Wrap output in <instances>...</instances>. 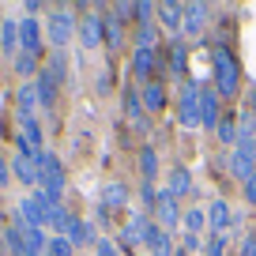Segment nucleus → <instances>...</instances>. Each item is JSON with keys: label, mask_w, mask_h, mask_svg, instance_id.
I'll list each match as a JSON object with an SVG mask.
<instances>
[{"label": "nucleus", "mask_w": 256, "mask_h": 256, "mask_svg": "<svg viewBox=\"0 0 256 256\" xmlns=\"http://www.w3.org/2000/svg\"><path fill=\"white\" fill-rule=\"evenodd\" d=\"M19 49L30 56H42V30H38V19L34 16L19 19Z\"/></svg>", "instance_id": "obj_9"}, {"label": "nucleus", "mask_w": 256, "mask_h": 256, "mask_svg": "<svg viewBox=\"0 0 256 256\" xmlns=\"http://www.w3.org/2000/svg\"><path fill=\"white\" fill-rule=\"evenodd\" d=\"M211 68H215V90L218 98H234L241 87V68L238 60H234V53L226 46H218L215 53H211Z\"/></svg>", "instance_id": "obj_1"}, {"label": "nucleus", "mask_w": 256, "mask_h": 256, "mask_svg": "<svg viewBox=\"0 0 256 256\" xmlns=\"http://www.w3.org/2000/svg\"><path fill=\"white\" fill-rule=\"evenodd\" d=\"M124 113H128V120L132 124H144V98H140V90L136 87H124Z\"/></svg>", "instance_id": "obj_27"}, {"label": "nucleus", "mask_w": 256, "mask_h": 256, "mask_svg": "<svg viewBox=\"0 0 256 256\" xmlns=\"http://www.w3.org/2000/svg\"><path fill=\"white\" fill-rule=\"evenodd\" d=\"M140 49H154V23L140 26Z\"/></svg>", "instance_id": "obj_37"}, {"label": "nucleus", "mask_w": 256, "mask_h": 256, "mask_svg": "<svg viewBox=\"0 0 256 256\" xmlns=\"http://www.w3.org/2000/svg\"><path fill=\"white\" fill-rule=\"evenodd\" d=\"M222 98H218L215 87H200V124L204 128H218V120H222Z\"/></svg>", "instance_id": "obj_7"}, {"label": "nucleus", "mask_w": 256, "mask_h": 256, "mask_svg": "<svg viewBox=\"0 0 256 256\" xmlns=\"http://www.w3.org/2000/svg\"><path fill=\"white\" fill-rule=\"evenodd\" d=\"M204 16H208V4H184V34H200L204 30Z\"/></svg>", "instance_id": "obj_25"}, {"label": "nucleus", "mask_w": 256, "mask_h": 256, "mask_svg": "<svg viewBox=\"0 0 256 256\" xmlns=\"http://www.w3.org/2000/svg\"><path fill=\"white\" fill-rule=\"evenodd\" d=\"M204 256H226V238H211L208 248H204Z\"/></svg>", "instance_id": "obj_38"}, {"label": "nucleus", "mask_w": 256, "mask_h": 256, "mask_svg": "<svg viewBox=\"0 0 256 256\" xmlns=\"http://www.w3.org/2000/svg\"><path fill=\"white\" fill-rule=\"evenodd\" d=\"M234 222V215H230V204L226 200H215L208 208V230H211V238H226V226Z\"/></svg>", "instance_id": "obj_10"}, {"label": "nucleus", "mask_w": 256, "mask_h": 256, "mask_svg": "<svg viewBox=\"0 0 256 256\" xmlns=\"http://www.w3.org/2000/svg\"><path fill=\"white\" fill-rule=\"evenodd\" d=\"M226 166H230V174L238 177L241 184H245L248 177L256 174V154H252V151H241V147H234V151H230V162H226Z\"/></svg>", "instance_id": "obj_11"}, {"label": "nucleus", "mask_w": 256, "mask_h": 256, "mask_svg": "<svg viewBox=\"0 0 256 256\" xmlns=\"http://www.w3.org/2000/svg\"><path fill=\"white\" fill-rule=\"evenodd\" d=\"M184 56H188V49H184L181 42H174V46H170V72L174 76L184 72Z\"/></svg>", "instance_id": "obj_34"}, {"label": "nucleus", "mask_w": 256, "mask_h": 256, "mask_svg": "<svg viewBox=\"0 0 256 256\" xmlns=\"http://www.w3.org/2000/svg\"><path fill=\"white\" fill-rule=\"evenodd\" d=\"M102 26H106V38H110V46L120 49V19L110 12V16H102Z\"/></svg>", "instance_id": "obj_33"}, {"label": "nucleus", "mask_w": 256, "mask_h": 256, "mask_svg": "<svg viewBox=\"0 0 256 256\" xmlns=\"http://www.w3.org/2000/svg\"><path fill=\"white\" fill-rule=\"evenodd\" d=\"M16 110H19V117H34V110H42L38 87H34V83H19V90H16Z\"/></svg>", "instance_id": "obj_18"}, {"label": "nucleus", "mask_w": 256, "mask_h": 256, "mask_svg": "<svg viewBox=\"0 0 256 256\" xmlns=\"http://www.w3.org/2000/svg\"><path fill=\"white\" fill-rule=\"evenodd\" d=\"M12 68H16V76H23V80H38V56H30V53H19V56H12Z\"/></svg>", "instance_id": "obj_30"}, {"label": "nucleus", "mask_w": 256, "mask_h": 256, "mask_svg": "<svg viewBox=\"0 0 256 256\" xmlns=\"http://www.w3.org/2000/svg\"><path fill=\"white\" fill-rule=\"evenodd\" d=\"M147 226H151V222H147V215H140V211H136V215L124 222V230H120V241H124L128 248L144 245V241H147Z\"/></svg>", "instance_id": "obj_13"}, {"label": "nucleus", "mask_w": 256, "mask_h": 256, "mask_svg": "<svg viewBox=\"0 0 256 256\" xmlns=\"http://www.w3.org/2000/svg\"><path fill=\"white\" fill-rule=\"evenodd\" d=\"M140 98H144L147 113H162V106H166V87H162V83H147Z\"/></svg>", "instance_id": "obj_26"}, {"label": "nucleus", "mask_w": 256, "mask_h": 256, "mask_svg": "<svg viewBox=\"0 0 256 256\" xmlns=\"http://www.w3.org/2000/svg\"><path fill=\"white\" fill-rule=\"evenodd\" d=\"M98 204H102L106 211L124 208V204H128V184H124V181H110V184H102V196H98Z\"/></svg>", "instance_id": "obj_19"}, {"label": "nucleus", "mask_w": 256, "mask_h": 256, "mask_svg": "<svg viewBox=\"0 0 256 256\" xmlns=\"http://www.w3.org/2000/svg\"><path fill=\"white\" fill-rule=\"evenodd\" d=\"M181 226H184V234L200 238V230H208V211H200V208L184 211V215H181Z\"/></svg>", "instance_id": "obj_29"}, {"label": "nucleus", "mask_w": 256, "mask_h": 256, "mask_svg": "<svg viewBox=\"0 0 256 256\" xmlns=\"http://www.w3.org/2000/svg\"><path fill=\"white\" fill-rule=\"evenodd\" d=\"M0 256H4V245H0Z\"/></svg>", "instance_id": "obj_45"}, {"label": "nucleus", "mask_w": 256, "mask_h": 256, "mask_svg": "<svg viewBox=\"0 0 256 256\" xmlns=\"http://www.w3.org/2000/svg\"><path fill=\"white\" fill-rule=\"evenodd\" d=\"M245 200H248V208H256V174L245 181Z\"/></svg>", "instance_id": "obj_39"}, {"label": "nucleus", "mask_w": 256, "mask_h": 256, "mask_svg": "<svg viewBox=\"0 0 256 256\" xmlns=\"http://www.w3.org/2000/svg\"><path fill=\"white\" fill-rule=\"evenodd\" d=\"M154 215H158V226L162 230H174V226H181V208H177V196L170 188L158 192V204H154Z\"/></svg>", "instance_id": "obj_6"}, {"label": "nucleus", "mask_w": 256, "mask_h": 256, "mask_svg": "<svg viewBox=\"0 0 256 256\" xmlns=\"http://www.w3.org/2000/svg\"><path fill=\"white\" fill-rule=\"evenodd\" d=\"M12 177H16V181H23L26 188H38V184H42V170H38V162H34L30 154H23V151L12 158Z\"/></svg>", "instance_id": "obj_8"}, {"label": "nucleus", "mask_w": 256, "mask_h": 256, "mask_svg": "<svg viewBox=\"0 0 256 256\" xmlns=\"http://www.w3.org/2000/svg\"><path fill=\"white\" fill-rule=\"evenodd\" d=\"M102 34H106L102 16H83L80 19V42H83V49H98V46H102Z\"/></svg>", "instance_id": "obj_12"}, {"label": "nucleus", "mask_w": 256, "mask_h": 256, "mask_svg": "<svg viewBox=\"0 0 256 256\" xmlns=\"http://www.w3.org/2000/svg\"><path fill=\"white\" fill-rule=\"evenodd\" d=\"M64 238L72 241V245H94L98 234H94V222H87V218H72V226H68Z\"/></svg>", "instance_id": "obj_20"}, {"label": "nucleus", "mask_w": 256, "mask_h": 256, "mask_svg": "<svg viewBox=\"0 0 256 256\" xmlns=\"http://www.w3.org/2000/svg\"><path fill=\"white\" fill-rule=\"evenodd\" d=\"M16 215L23 218L26 226H34V230H46V211H42V204H38V196H26V200H19V208H16Z\"/></svg>", "instance_id": "obj_16"}, {"label": "nucleus", "mask_w": 256, "mask_h": 256, "mask_svg": "<svg viewBox=\"0 0 256 256\" xmlns=\"http://www.w3.org/2000/svg\"><path fill=\"white\" fill-rule=\"evenodd\" d=\"M38 170H42V184L38 188L49 192V196H64V166H60V158L46 151L38 158Z\"/></svg>", "instance_id": "obj_2"}, {"label": "nucleus", "mask_w": 256, "mask_h": 256, "mask_svg": "<svg viewBox=\"0 0 256 256\" xmlns=\"http://www.w3.org/2000/svg\"><path fill=\"white\" fill-rule=\"evenodd\" d=\"M177 120H181L184 128H196V124H200V83H181Z\"/></svg>", "instance_id": "obj_4"}, {"label": "nucleus", "mask_w": 256, "mask_h": 256, "mask_svg": "<svg viewBox=\"0 0 256 256\" xmlns=\"http://www.w3.org/2000/svg\"><path fill=\"white\" fill-rule=\"evenodd\" d=\"M184 252H200V238H192V234H184Z\"/></svg>", "instance_id": "obj_42"}, {"label": "nucleus", "mask_w": 256, "mask_h": 256, "mask_svg": "<svg viewBox=\"0 0 256 256\" xmlns=\"http://www.w3.org/2000/svg\"><path fill=\"white\" fill-rule=\"evenodd\" d=\"M140 174H144L147 184L158 177V154H154V147H144V151H140Z\"/></svg>", "instance_id": "obj_31"}, {"label": "nucleus", "mask_w": 256, "mask_h": 256, "mask_svg": "<svg viewBox=\"0 0 256 256\" xmlns=\"http://www.w3.org/2000/svg\"><path fill=\"white\" fill-rule=\"evenodd\" d=\"M76 252V245L68 238H53L49 241V248H46V256H72Z\"/></svg>", "instance_id": "obj_35"}, {"label": "nucleus", "mask_w": 256, "mask_h": 256, "mask_svg": "<svg viewBox=\"0 0 256 256\" xmlns=\"http://www.w3.org/2000/svg\"><path fill=\"white\" fill-rule=\"evenodd\" d=\"M42 72H46L56 87H60V83H68V60H64V49H53V53H49V60H46V68H42Z\"/></svg>", "instance_id": "obj_22"}, {"label": "nucleus", "mask_w": 256, "mask_h": 256, "mask_svg": "<svg viewBox=\"0 0 256 256\" xmlns=\"http://www.w3.org/2000/svg\"><path fill=\"white\" fill-rule=\"evenodd\" d=\"M144 245L151 248V256H174V241H170V234L162 230L158 222L147 226V241H144Z\"/></svg>", "instance_id": "obj_17"}, {"label": "nucleus", "mask_w": 256, "mask_h": 256, "mask_svg": "<svg viewBox=\"0 0 256 256\" xmlns=\"http://www.w3.org/2000/svg\"><path fill=\"white\" fill-rule=\"evenodd\" d=\"M158 23L166 26V30H181V23H184V4H174V0H166V4H158Z\"/></svg>", "instance_id": "obj_21"}, {"label": "nucleus", "mask_w": 256, "mask_h": 256, "mask_svg": "<svg viewBox=\"0 0 256 256\" xmlns=\"http://www.w3.org/2000/svg\"><path fill=\"white\" fill-rule=\"evenodd\" d=\"M34 87H38V102H42V110H53V106H56V83L49 80L46 72H38Z\"/></svg>", "instance_id": "obj_28"}, {"label": "nucleus", "mask_w": 256, "mask_h": 256, "mask_svg": "<svg viewBox=\"0 0 256 256\" xmlns=\"http://www.w3.org/2000/svg\"><path fill=\"white\" fill-rule=\"evenodd\" d=\"M248 113H256V87H252V94H248Z\"/></svg>", "instance_id": "obj_44"}, {"label": "nucleus", "mask_w": 256, "mask_h": 256, "mask_svg": "<svg viewBox=\"0 0 256 256\" xmlns=\"http://www.w3.org/2000/svg\"><path fill=\"white\" fill-rule=\"evenodd\" d=\"M154 68H158V56H154V49H132V76L136 80H151Z\"/></svg>", "instance_id": "obj_15"}, {"label": "nucleus", "mask_w": 256, "mask_h": 256, "mask_svg": "<svg viewBox=\"0 0 256 256\" xmlns=\"http://www.w3.org/2000/svg\"><path fill=\"white\" fill-rule=\"evenodd\" d=\"M147 256H151V252H147Z\"/></svg>", "instance_id": "obj_46"}, {"label": "nucleus", "mask_w": 256, "mask_h": 256, "mask_svg": "<svg viewBox=\"0 0 256 256\" xmlns=\"http://www.w3.org/2000/svg\"><path fill=\"white\" fill-rule=\"evenodd\" d=\"M0 53L4 56H19V19H0Z\"/></svg>", "instance_id": "obj_14"}, {"label": "nucleus", "mask_w": 256, "mask_h": 256, "mask_svg": "<svg viewBox=\"0 0 256 256\" xmlns=\"http://www.w3.org/2000/svg\"><path fill=\"white\" fill-rule=\"evenodd\" d=\"M94 256H120V248L113 245L110 238H98V241H94Z\"/></svg>", "instance_id": "obj_36"}, {"label": "nucleus", "mask_w": 256, "mask_h": 256, "mask_svg": "<svg viewBox=\"0 0 256 256\" xmlns=\"http://www.w3.org/2000/svg\"><path fill=\"white\" fill-rule=\"evenodd\" d=\"M19 151L30 154L34 162L46 154V147H42V124L34 117H19Z\"/></svg>", "instance_id": "obj_5"}, {"label": "nucleus", "mask_w": 256, "mask_h": 256, "mask_svg": "<svg viewBox=\"0 0 256 256\" xmlns=\"http://www.w3.org/2000/svg\"><path fill=\"white\" fill-rule=\"evenodd\" d=\"M94 87H98V94H106V90H110V87H113V80H110V72H102V76H98V83H94Z\"/></svg>", "instance_id": "obj_43"}, {"label": "nucleus", "mask_w": 256, "mask_h": 256, "mask_svg": "<svg viewBox=\"0 0 256 256\" xmlns=\"http://www.w3.org/2000/svg\"><path fill=\"white\" fill-rule=\"evenodd\" d=\"M238 147L256 154V120H252V113H241V120H238Z\"/></svg>", "instance_id": "obj_23"}, {"label": "nucleus", "mask_w": 256, "mask_h": 256, "mask_svg": "<svg viewBox=\"0 0 256 256\" xmlns=\"http://www.w3.org/2000/svg\"><path fill=\"white\" fill-rule=\"evenodd\" d=\"M166 188L174 192L177 200H181V196H192V174L184 166H174L170 170V181H166Z\"/></svg>", "instance_id": "obj_24"}, {"label": "nucleus", "mask_w": 256, "mask_h": 256, "mask_svg": "<svg viewBox=\"0 0 256 256\" xmlns=\"http://www.w3.org/2000/svg\"><path fill=\"white\" fill-rule=\"evenodd\" d=\"M215 132H218V140H222V144H234V147H238V120H234V117H222Z\"/></svg>", "instance_id": "obj_32"}, {"label": "nucleus", "mask_w": 256, "mask_h": 256, "mask_svg": "<svg viewBox=\"0 0 256 256\" xmlns=\"http://www.w3.org/2000/svg\"><path fill=\"white\" fill-rule=\"evenodd\" d=\"M8 181H12V166H8V158L0 154V188H4Z\"/></svg>", "instance_id": "obj_41"}, {"label": "nucleus", "mask_w": 256, "mask_h": 256, "mask_svg": "<svg viewBox=\"0 0 256 256\" xmlns=\"http://www.w3.org/2000/svg\"><path fill=\"white\" fill-rule=\"evenodd\" d=\"M46 34H49V42H53L56 49H64V46H72V38L80 34V23H76L68 12H53L49 23H46Z\"/></svg>", "instance_id": "obj_3"}, {"label": "nucleus", "mask_w": 256, "mask_h": 256, "mask_svg": "<svg viewBox=\"0 0 256 256\" xmlns=\"http://www.w3.org/2000/svg\"><path fill=\"white\" fill-rule=\"evenodd\" d=\"M241 256H256V234H248V238L241 241Z\"/></svg>", "instance_id": "obj_40"}]
</instances>
